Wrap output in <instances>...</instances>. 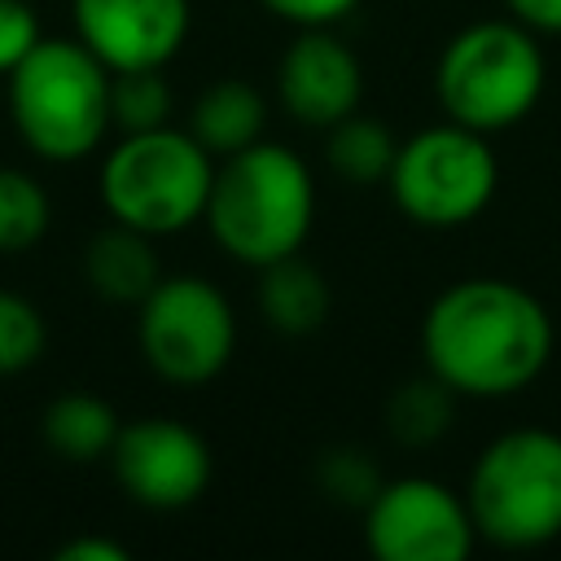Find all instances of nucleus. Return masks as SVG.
<instances>
[{
    "label": "nucleus",
    "instance_id": "f257e3e1",
    "mask_svg": "<svg viewBox=\"0 0 561 561\" xmlns=\"http://www.w3.org/2000/svg\"><path fill=\"white\" fill-rule=\"evenodd\" d=\"M425 368L469 399L526 390L552 355V316L543 302L500 276L447 285L421 320Z\"/></svg>",
    "mask_w": 561,
    "mask_h": 561
},
{
    "label": "nucleus",
    "instance_id": "f03ea898",
    "mask_svg": "<svg viewBox=\"0 0 561 561\" xmlns=\"http://www.w3.org/2000/svg\"><path fill=\"white\" fill-rule=\"evenodd\" d=\"M224 254L250 267H267L298 254L316 219V184L307 162L272 140H254L215 167L206 215Z\"/></svg>",
    "mask_w": 561,
    "mask_h": 561
},
{
    "label": "nucleus",
    "instance_id": "7ed1b4c3",
    "mask_svg": "<svg viewBox=\"0 0 561 561\" xmlns=\"http://www.w3.org/2000/svg\"><path fill=\"white\" fill-rule=\"evenodd\" d=\"M9 118L48 162L88 158L110 123V66L79 39H39L9 75Z\"/></svg>",
    "mask_w": 561,
    "mask_h": 561
},
{
    "label": "nucleus",
    "instance_id": "20e7f679",
    "mask_svg": "<svg viewBox=\"0 0 561 561\" xmlns=\"http://www.w3.org/2000/svg\"><path fill=\"white\" fill-rule=\"evenodd\" d=\"M434 92L451 123L482 136L522 123L543 92V53L535 31L517 18L469 22L447 39L434 70Z\"/></svg>",
    "mask_w": 561,
    "mask_h": 561
},
{
    "label": "nucleus",
    "instance_id": "39448f33",
    "mask_svg": "<svg viewBox=\"0 0 561 561\" xmlns=\"http://www.w3.org/2000/svg\"><path fill=\"white\" fill-rule=\"evenodd\" d=\"M210 180L215 158L193 140V131H175L167 123L149 131H123V140L101 162V202L114 224L167 237L206 215Z\"/></svg>",
    "mask_w": 561,
    "mask_h": 561
},
{
    "label": "nucleus",
    "instance_id": "423d86ee",
    "mask_svg": "<svg viewBox=\"0 0 561 561\" xmlns=\"http://www.w3.org/2000/svg\"><path fill=\"white\" fill-rule=\"evenodd\" d=\"M478 539L539 548L561 535V434L508 430L482 447L465 491Z\"/></svg>",
    "mask_w": 561,
    "mask_h": 561
},
{
    "label": "nucleus",
    "instance_id": "0eeeda50",
    "mask_svg": "<svg viewBox=\"0 0 561 561\" xmlns=\"http://www.w3.org/2000/svg\"><path fill=\"white\" fill-rule=\"evenodd\" d=\"M394 206L421 228H460L486 210L500 184V162L482 131L434 123L399 140L386 175Z\"/></svg>",
    "mask_w": 561,
    "mask_h": 561
},
{
    "label": "nucleus",
    "instance_id": "6e6552de",
    "mask_svg": "<svg viewBox=\"0 0 561 561\" xmlns=\"http://www.w3.org/2000/svg\"><path fill=\"white\" fill-rule=\"evenodd\" d=\"M145 364L171 386L215 381L237 351L232 302L202 276H162L136 316Z\"/></svg>",
    "mask_w": 561,
    "mask_h": 561
},
{
    "label": "nucleus",
    "instance_id": "1a4fd4ad",
    "mask_svg": "<svg viewBox=\"0 0 561 561\" xmlns=\"http://www.w3.org/2000/svg\"><path fill=\"white\" fill-rule=\"evenodd\" d=\"M478 526L438 478H390L364 504V543L377 561H465Z\"/></svg>",
    "mask_w": 561,
    "mask_h": 561
},
{
    "label": "nucleus",
    "instance_id": "9d476101",
    "mask_svg": "<svg viewBox=\"0 0 561 561\" xmlns=\"http://www.w3.org/2000/svg\"><path fill=\"white\" fill-rule=\"evenodd\" d=\"M110 469L140 508H188L210 486V447L175 416H136L110 447Z\"/></svg>",
    "mask_w": 561,
    "mask_h": 561
},
{
    "label": "nucleus",
    "instance_id": "9b49d317",
    "mask_svg": "<svg viewBox=\"0 0 561 561\" xmlns=\"http://www.w3.org/2000/svg\"><path fill=\"white\" fill-rule=\"evenodd\" d=\"M75 39L110 70L167 66L188 39V0H70Z\"/></svg>",
    "mask_w": 561,
    "mask_h": 561
},
{
    "label": "nucleus",
    "instance_id": "f8f14e48",
    "mask_svg": "<svg viewBox=\"0 0 561 561\" xmlns=\"http://www.w3.org/2000/svg\"><path fill=\"white\" fill-rule=\"evenodd\" d=\"M276 92L298 123L329 131L337 118L355 114L364 92V70L355 48L337 39L329 26H302L280 53Z\"/></svg>",
    "mask_w": 561,
    "mask_h": 561
},
{
    "label": "nucleus",
    "instance_id": "ddd939ff",
    "mask_svg": "<svg viewBox=\"0 0 561 561\" xmlns=\"http://www.w3.org/2000/svg\"><path fill=\"white\" fill-rule=\"evenodd\" d=\"M83 280L105 302L140 307L149 289L162 280V259L153 250V237L127 224L101 228L83 250Z\"/></svg>",
    "mask_w": 561,
    "mask_h": 561
},
{
    "label": "nucleus",
    "instance_id": "4468645a",
    "mask_svg": "<svg viewBox=\"0 0 561 561\" xmlns=\"http://www.w3.org/2000/svg\"><path fill=\"white\" fill-rule=\"evenodd\" d=\"M267 127V101L245 79H219L197 92L188 110V131L210 158H228L263 140Z\"/></svg>",
    "mask_w": 561,
    "mask_h": 561
},
{
    "label": "nucleus",
    "instance_id": "2eb2a0df",
    "mask_svg": "<svg viewBox=\"0 0 561 561\" xmlns=\"http://www.w3.org/2000/svg\"><path fill=\"white\" fill-rule=\"evenodd\" d=\"M259 311L267 320V329L285 333V337H307L329 320V280L320 276V267H311L298 254H285L267 267H259Z\"/></svg>",
    "mask_w": 561,
    "mask_h": 561
},
{
    "label": "nucleus",
    "instance_id": "dca6fc26",
    "mask_svg": "<svg viewBox=\"0 0 561 561\" xmlns=\"http://www.w3.org/2000/svg\"><path fill=\"white\" fill-rule=\"evenodd\" d=\"M123 421L118 412L101 399V394H88V390H66L57 394L44 416H39V434L44 443L70 460V465H92V460H110V447L118 438Z\"/></svg>",
    "mask_w": 561,
    "mask_h": 561
},
{
    "label": "nucleus",
    "instance_id": "f3484780",
    "mask_svg": "<svg viewBox=\"0 0 561 561\" xmlns=\"http://www.w3.org/2000/svg\"><path fill=\"white\" fill-rule=\"evenodd\" d=\"M394 153H399L394 131L377 118H364V114L337 118L329 127V140H324V158H329L333 175H342L346 184H359V188L386 184Z\"/></svg>",
    "mask_w": 561,
    "mask_h": 561
},
{
    "label": "nucleus",
    "instance_id": "a211bd4d",
    "mask_svg": "<svg viewBox=\"0 0 561 561\" xmlns=\"http://www.w3.org/2000/svg\"><path fill=\"white\" fill-rule=\"evenodd\" d=\"M456 390L447 381H438L434 373L425 377H408L390 390L386 399V430L399 447H430L451 430V412H456Z\"/></svg>",
    "mask_w": 561,
    "mask_h": 561
},
{
    "label": "nucleus",
    "instance_id": "6ab92c4d",
    "mask_svg": "<svg viewBox=\"0 0 561 561\" xmlns=\"http://www.w3.org/2000/svg\"><path fill=\"white\" fill-rule=\"evenodd\" d=\"M53 202L44 184L18 167H0V254H26L44 241Z\"/></svg>",
    "mask_w": 561,
    "mask_h": 561
},
{
    "label": "nucleus",
    "instance_id": "aec40b11",
    "mask_svg": "<svg viewBox=\"0 0 561 561\" xmlns=\"http://www.w3.org/2000/svg\"><path fill=\"white\" fill-rule=\"evenodd\" d=\"M167 118H171V88L162 79V66L110 70V123L118 131L167 127Z\"/></svg>",
    "mask_w": 561,
    "mask_h": 561
},
{
    "label": "nucleus",
    "instance_id": "412c9836",
    "mask_svg": "<svg viewBox=\"0 0 561 561\" xmlns=\"http://www.w3.org/2000/svg\"><path fill=\"white\" fill-rule=\"evenodd\" d=\"M48 346V324L39 307L13 289H0V377H18L39 364Z\"/></svg>",
    "mask_w": 561,
    "mask_h": 561
},
{
    "label": "nucleus",
    "instance_id": "4be33fe9",
    "mask_svg": "<svg viewBox=\"0 0 561 561\" xmlns=\"http://www.w3.org/2000/svg\"><path fill=\"white\" fill-rule=\"evenodd\" d=\"M381 469L377 460L364 451V447H333L316 460V486L333 500V504H346V508H364L377 486H381Z\"/></svg>",
    "mask_w": 561,
    "mask_h": 561
},
{
    "label": "nucleus",
    "instance_id": "5701e85b",
    "mask_svg": "<svg viewBox=\"0 0 561 561\" xmlns=\"http://www.w3.org/2000/svg\"><path fill=\"white\" fill-rule=\"evenodd\" d=\"M39 18L26 0H0V75H9L35 44H39Z\"/></svg>",
    "mask_w": 561,
    "mask_h": 561
},
{
    "label": "nucleus",
    "instance_id": "b1692460",
    "mask_svg": "<svg viewBox=\"0 0 561 561\" xmlns=\"http://www.w3.org/2000/svg\"><path fill=\"white\" fill-rule=\"evenodd\" d=\"M259 4L276 18H285V22H294V26H333L359 0H259Z\"/></svg>",
    "mask_w": 561,
    "mask_h": 561
},
{
    "label": "nucleus",
    "instance_id": "393cba45",
    "mask_svg": "<svg viewBox=\"0 0 561 561\" xmlns=\"http://www.w3.org/2000/svg\"><path fill=\"white\" fill-rule=\"evenodd\" d=\"M53 557L57 561H127V548L114 539H101V535H75Z\"/></svg>",
    "mask_w": 561,
    "mask_h": 561
},
{
    "label": "nucleus",
    "instance_id": "a878e982",
    "mask_svg": "<svg viewBox=\"0 0 561 561\" xmlns=\"http://www.w3.org/2000/svg\"><path fill=\"white\" fill-rule=\"evenodd\" d=\"M504 4L522 26L539 35H561V0H504Z\"/></svg>",
    "mask_w": 561,
    "mask_h": 561
}]
</instances>
